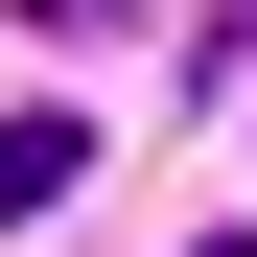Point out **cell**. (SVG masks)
I'll return each instance as SVG.
<instances>
[{
    "label": "cell",
    "mask_w": 257,
    "mask_h": 257,
    "mask_svg": "<svg viewBox=\"0 0 257 257\" xmlns=\"http://www.w3.org/2000/svg\"><path fill=\"white\" fill-rule=\"evenodd\" d=\"M187 257H257V234H187Z\"/></svg>",
    "instance_id": "cell-2"
},
{
    "label": "cell",
    "mask_w": 257,
    "mask_h": 257,
    "mask_svg": "<svg viewBox=\"0 0 257 257\" xmlns=\"http://www.w3.org/2000/svg\"><path fill=\"white\" fill-rule=\"evenodd\" d=\"M94 187V117H0V210H70Z\"/></svg>",
    "instance_id": "cell-1"
}]
</instances>
